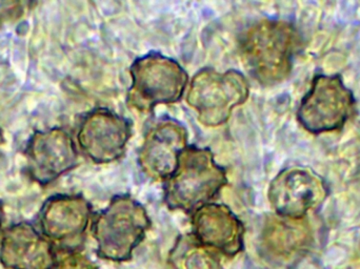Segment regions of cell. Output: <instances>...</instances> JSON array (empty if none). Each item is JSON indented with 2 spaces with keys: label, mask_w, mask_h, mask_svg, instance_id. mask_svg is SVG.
I'll return each instance as SVG.
<instances>
[{
  "label": "cell",
  "mask_w": 360,
  "mask_h": 269,
  "mask_svg": "<svg viewBox=\"0 0 360 269\" xmlns=\"http://www.w3.org/2000/svg\"><path fill=\"white\" fill-rule=\"evenodd\" d=\"M328 188L321 176L302 167L283 169L269 186L268 199L278 217L306 219L328 197Z\"/></svg>",
  "instance_id": "obj_8"
},
{
  "label": "cell",
  "mask_w": 360,
  "mask_h": 269,
  "mask_svg": "<svg viewBox=\"0 0 360 269\" xmlns=\"http://www.w3.org/2000/svg\"><path fill=\"white\" fill-rule=\"evenodd\" d=\"M4 143V134H2L1 130H0V145Z\"/></svg>",
  "instance_id": "obj_17"
},
{
  "label": "cell",
  "mask_w": 360,
  "mask_h": 269,
  "mask_svg": "<svg viewBox=\"0 0 360 269\" xmlns=\"http://www.w3.org/2000/svg\"><path fill=\"white\" fill-rule=\"evenodd\" d=\"M249 94V84L243 74L234 70L219 73L205 67L191 80L186 103L202 126L217 128L230 119L233 110L243 105Z\"/></svg>",
  "instance_id": "obj_4"
},
{
  "label": "cell",
  "mask_w": 360,
  "mask_h": 269,
  "mask_svg": "<svg viewBox=\"0 0 360 269\" xmlns=\"http://www.w3.org/2000/svg\"><path fill=\"white\" fill-rule=\"evenodd\" d=\"M131 124L107 109H96L84 116L78 129L80 150L97 164H107L124 155L130 140Z\"/></svg>",
  "instance_id": "obj_10"
},
{
  "label": "cell",
  "mask_w": 360,
  "mask_h": 269,
  "mask_svg": "<svg viewBox=\"0 0 360 269\" xmlns=\"http://www.w3.org/2000/svg\"><path fill=\"white\" fill-rule=\"evenodd\" d=\"M300 33L292 23L264 19L241 36L239 53L250 75L264 86L285 81L300 48Z\"/></svg>",
  "instance_id": "obj_1"
},
{
  "label": "cell",
  "mask_w": 360,
  "mask_h": 269,
  "mask_svg": "<svg viewBox=\"0 0 360 269\" xmlns=\"http://www.w3.org/2000/svg\"><path fill=\"white\" fill-rule=\"evenodd\" d=\"M57 255L54 245L29 222L6 228L0 241V263L6 269H53Z\"/></svg>",
  "instance_id": "obj_12"
},
{
  "label": "cell",
  "mask_w": 360,
  "mask_h": 269,
  "mask_svg": "<svg viewBox=\"0 0 360 269\" xmlns=\"http://www.w3.org/2000/svg\"><path fill=\"white\" fill-rule=\"evenodd\" d=\"M129 107L150 112L160 105H171L181 99L188 77L174 59L151 53L136 59L131 65Z\"/></svg>",
  "instance_id": "obj_5"
},
{
  "label": "cell",
  "mask_w": 360,
  "mask_h": 269,
  "mask_svg": "<svg viewBox=\"0 0 360 269\" xmlns=\"http://www.w3.org/2000/svg\"><path fill=\"white\" fill-rule=\"evenodd\" d=\"M30 178L41 186L56 181L78 164V152L71 135L61 128L37 131L25 150Z\"/></svg>",
  "instance_id": "obj_9"
},
{
  "label": "cell",
  "mask_w": 360,
  "mask_h": 269,
  "mask_svg": "<svg viewBox=\"0 0 360 269\" xmlns=\"http://www.w3.org/2000/svg\"><path fill=\"white\" fill-rule=\"evenodd\" d=\"M90 202L80 195L60 194L50 197L38 215L39 230L54 247L77 251L84 242L92 220Z\"/></svg>",
  "instance_id": "obj_7"
},
{
  "label": "cell",
  "mask_w": 360,
  "mask_h": 269,
  "mask_svg": "<svg viewBox=\"0 0 360 269\" xmlns=\"http://www.w3.org/2000/svg\"><path fill=\"white\" fill-rule=\"evenodd\" d=\"M4 204H2L1 201H0V232H1L2 225H4Z\"/></svg>",
  "instance_id": "obj_16"
},
{
  "label": "cell",
  "mask_w": 360,
  "mask_h": 269,
  "mask_svg": "<svg viewBox=\"0 0 360 269\" xmlns=\"http://www.w3.org/2000/svg\"><path fill=\"white\" fill-rule=\"evenodd\" d=\"M173 269H224L220 254L199 242L193 235H182L169 253Z\"/></svg>",
  "instance_id": "obj_14"
},
{
  "label": "cell",
  "mask_w": 360,
  "mask_h": 269,
  "mask_svg": "<svg viewBox=\"0 0 360 269\" xmlns=\"http://www.w3.org/2000/svg\"><path fill=\"white\" fill-rule=\"evenodd\" d=\"M356 101L340 75H316L297 111L300 126L313 135L342 130L353 118Z\"/></svg>",
  "instance_id": "obj_6"
},
{
  "label": "cell",
  "mask_w": 360,
  "mask_h": 269,
  "mask_svg": "<svg viewBox=\"0 0 360 269\" xmlns=\"http://www.w3.org/2000/svg\"><path fill=\"white\" fill-rule=\"evenodd\" d=\"M53 269H98L94 262L79 251H68Z\"/></svg>",
  "instance_id": "obj_15"
},
{
  "label": "cell",
  "mask_w": 360,
  "mask_h": 269,
  "mask_svg": "<svg viewBox=\"0 0 360 269\" xmlns=\"http://www.w3.org/2000/svg\"><path fill=\"white\" fill-rule=\"evenodd\" d=\"M228 183L224 169L207 148L186 147L179 166L166 180L165 203L172 211L191 214L209 204Z\"/></svg>",
  "instance_id": "obj_2"
},
{
  "label": "cell",
  "mask_w": 360,
  "mask_h": 269,
  "mask_svg": "<svg viewBox=\"0 0 360 269\" xmlns=\"http://www.w3.org/2000/svg\"><path fill=\"white\" fill-rule=\"evenodd\" d=\"M192 235L220 255L233 258L245 247V226L226 205L209 203L192 214Z\"/></svg>",
  "instance_id": "obj_13"
},
{
  "label": "cell",
  "mask_w": 360,
  "mask_h": 269,
  "mask_svg": "<svg viewBox=\"0 0 360 269\" xmlns=\"http://www.w3.org/2000/svg\"><path fill=\"white\" fill-rule=\"evenodd\" d=\"M188 140V131L180 122L160 120L150 129L139 150L141 171L152 179L166 181L176 171Z\"/></svg>",
  "instance_id": "obj_11"
},
{
  "label": "cell",
  "mask_w": 360,
  "mask_h": 269,
  "mask_svg": "<svg viewBox=\"0 0 360 269\" xmlns=\"http://www.w3.org/2000/svg\"><path fill=\"white\" fill-rule=\"evenodd\" d=\"M151 228L147 209L129 195H118L93 220L97 256L111 262H127Z\"/></svg>",
  "instance_id": "obj_3"
}]
</instances>
